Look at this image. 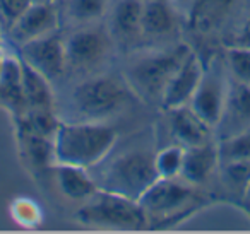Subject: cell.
<instances>
[{"label": "cell", "instance_id": "obj_1", "mask_svg": "<svg viewBox=\"0 0 250 234\" xmlns=\"http://www.w3.org/2000/svg\"><path fill=\"white\" fill-rule=\"evenodd\" d=\"M117 138V130L103 121H60L53 138L55 164L60 162L89 169L106 159Z\"/></svg>", "mask_w": 250, "mask_h": 234}, {"label": "cell", "instance_id": "obj_2", "mask_svg": "<svg viewBox=\"0 0 250 234\" xmlns=\"http://www.w3.org/2000/svg\"><path fill=\"white\" fill-rule=\"evenodd\" d=\"M192 53L187 43H177L168 50H158L137 57L125 69V82L134 94L147 101L160 99L168 82Z\"/></svg>", "mask_w": 250, "mask_h": 234}, {"label": "cell", "instance_id": "obj_3", "mask_svg": "<svg viewBox=\"0 0 250 234\" xmlns=\"http://www.w3.org/2000/svg\"><path fill=\"white\" fill-rule=\"evenodd\" d=\"M158 179L160 176L154 166L153 152L147 149H132L111 159L96 183L98 188L104 192L141 200Z\"/></svg>", "mask_w": 250, "mask_h": 234}, {"label": "cell", "instance_id": "obj_4", "mask_svg": "<svg viewBox=\"0 0 250 234\" xmlns=\"http://www.w3.org/2000/svg\"><path fill=\"white\" fill-rule=\"evenodd\" d=\"M134 99L129 84L117 77L98 76L83 80L72 91V106L84 120L103 121Z\"/></svg>", "mask_w": 250, "mask_h": 234}, {"label": "cell", "instance_id": "obj_5", "mask_svg": "<svg viewBox=\"0 0 250 234\" xmlns=\"http://www.w3.org/2000/svg\"><path fill=\"white\" fill-rule=\"evenodd\" d=\"M76 217L83 224L106 229H141L149 224L139 200L100 190L81 205Z\"/></svg>", "mask_w": 250, "mask_h": 234}, {"label": "cell", "instance_id": "obj_6", "mask_svg": "<svg viewBox=\"0 0 250 234\" xmlns=\"http://www.w3.org/2000/svg\"><path fill=\"white\" fill-rule=\"evenodd\" d=\"M197 200L199 193L194 185L187 181L178 183L177 178H160L141 196L139 203L149 220H168L177 219L182 212L190 210Z\"/></svg>", "mask_w": 250, "mask_h": 234}, {"label": "cell", "instance_id": "obj_7", "mask_svg": "<svg viewBox=\"0 0 250 234\" xmlns=\"http://www.w3.org/2000/svg\"><path fill=\"white\" fill-rule=\"evenodd\" d=\"M67 67L93 69L100 65L111 50V35L103 26H86L63 36Z\"/></svg>", "mask_w": 250, "mask_h": 234}, {"label": "cell", "instance_id": "obj_8", "mask_svg": "<svg viewBox=\"0 0 250 234\" xmlns=\"http://www.w3.org/2000/svg\"><path fill=\"white\" fill-rule=\"evenodd\" d=\"M229 82L226 80L225 76V67L218 62L212 60L209 67H204L202 72V79L199 82L197 89H195L194 96H192L188 106L206 121L212 128L219 121L223 113V106H225L226 94H228Z\"/></svg>", "mask_w": 250, "mask_h": 234}, {"label": "cell", "instance_id": "obj_9", "mask_svg": "<svg viewBox=\"0 0 250 234\" xmlns=\"http://www.w3.org/2000/svg\"><path fill=\"white\" fill-rule=\"evenodd\" d=\"M18 55L48 80L60 79L67 70L65 43L59 31L18 46Z\"/></svg>", "mask_w": 250, "mask_h": 234}, {"label": "cell", "instance_id": "obj_10", "mask_svg": "<svg viewBox=\"0 0 250 234\" xmlns=\"http://www.w3.org/2000/svg\"><path fill=\"white\" fill-rule=\"evenodd\" d=\"M60 11L57 4H31L22 16L9 28L11 39L18 46L59 31Z\"/></svg>", "mask_w": 250, "mask_h": 234}, {"label": "cell", "instance_id": "obj_11", "mask_svg": "<svg viewBox=\"0 0 250 234\" xmlns=\"http://www.w3.org/2000/svg\"><path fill=\"white\" fill-rule=\"evenodd\" d=\"M245 128H250V86L233 80L228 87L221 118L214 130L219 140H223Z\"/></svg>", "mask_w": 250, "mask_h": 234}, {"label": "cell", "instance_id": "obj_12", "mask_svg": "<svg viewBox=\"0 0 250 234\" xmlns=\"http://www.w3.org/2000/svg\"><path fill=\"white\" fill-rule=\"evenodd\" d=\"M202 72H204L202 60L199 58L197 53L192 52L168 82L167 89L161 96V104L167 110L187 106L194 96L195 89H197L199 82H201Z\"/></svg>", "mask_w": 250, "mask_h": 234}, {"label": "cell", "instance_id": "obj_13", "mask_svg": "<svg viewBox=\"0 0 250 234\" xmlns=\"http://www.w3.org/2000/svg\"><path fill=\"white\" fill-rule=\"evenodd\" d=\"M168 111H170L168 127L177 144L184 147H192V145H201L212 140L214 128L206 123L188 104Z\"/></svg>", "mask_w": 250, "mask_h": 234}, {"label": "cell", "instance_id": "obj_14", "mask_svg": "<svg viewBox=\"0 0 250 234\" xmlns=\"http://www.w3.org/2000/svg\"><path fill=\"white\" fill-rule=\"evenodd\" d=\"M0 103L14 118L28 111L22 91V62L19 55H5L0 70Z\"/></svg>", "mask_w": 250, "mask_h": 234}, {"label": "cell", "instance_id": "obj_15", "mask_svg": "<svg viewBox=\"0 0 250 234\" xmlns=\"http://www.w3.org/2000/svg\"><path fill=\"white\" fill-rule=\"evenodd\" d=\"M219 168L218 144L214 140L201 145L185 147L184 166H182L180 178L190 185H202L212 176Z\"/></svg>", "mask_w": 250, "mask_h": 234}, {"label": "cell", "instance_id": "obj_16", "mask_svg": "<svg viewBox=\"0 0 250 234\" xmlns=\"http://www.w3.org/2000/svg\"><path fill=\"white\" fill-rule=\"evenodd\" d=\"M55 181L63 196L74 202H86L98 192V183L89 176L86 168L72 164H55Z\"/></svg>", "mask_w": 250, "mask_h": 234}, {"label": "cell", "instance_id": "obj_17", "mask_svg": "<svg viewBox=\"0 0 250 234\" xmlns=\"http://www.w3.org/2000/svg\"><path fill=\"white\" fill-rule=\"evenodd\" d=\"M143 0H117L111 9L110 35L122 41H132L141 36L143 21Z\"/></svg>", "mask_w": 250, "mask_h": 234}, {"label": "cell", "instance_id": "obj_18", "mask_svg": "<svg viewBox=\"0 0 250 234\" xmlns=\"http://www.w3.org/2000/svg\"><path fill=\"white\" fill-rule=\"evenodd\" d=\"M22 91H24L28 110L53 111L55 96L52 91V80H48L43 74H40L26 62H22Z\"/></svg>", "mask_w": 250, "mask_h": 234}, {"label": "cell", "instance_id": "obj_19", "mask_svg": "<svg viewBox=\"0 0 250 234\" xmlns=\"http://www.w3.org/2000/svg\"><path fill=\"white\" fill-rule=\"evenodd\" d=\"M175 11L170 0H147L144 2L141 33L151 38H161L175 29Z\"/></svg>", "mask_w": 250, "mask_h": 234}, {"label": "cell", "instance_id": "obj_20", "mask_svg": "<svg viewBox=\"0 0 250 234\" xmlns=\"http://www.w3.org/2000/svg\"><path fill=\"white\" fill-rule=\"evenodd\" d=\"M18 140L21 144L22 154L28 157L29 164L33 168H48L55 162V154H53V138L43 137L31 132L19 130L18 128Z\"/></svg>", "mask_w": 250, "mask_h": 234}, {"label": "cell", "instance_id": "obj_21", "mask_svg": "<svg viewBox=\"0 0 250 234\" xmlns=\"http://www.w3.org/2000/svg\"><path fill=\"white\" fill-rule=\"evenodd\" d=\"M60 18L76 24H89L103 18L108 7V0H59L57 2Z\"/></svg>", "mask_w": 250, "mask_h": 234}, {"label": "cell", "instance_id": "obj_22", "mask_svg": "<svg viewBox=\"0 0 250 234\" xmlns=\"http://www.w3.org/2000/svg\"><path fill=\"white\" fill-rule=\"evenodd\" d=\"M221 179L231 193L245 196L250 185V161H229L219 162Z\"/></svg>", "mask_w": 250, "mask_h": 234}, {"label": "cell", "instance_id": "obj_23", "mask_svg": "<svg viewBox=\"0 0 250 234\" xmlns=\"http://www.w3.org/2000/svg\"><path fill=\"white\" fill-rule=\"evenodd\" d=\"M184 156L185 147L180 144L168 145V147L161 149L160 152L154 154V166L160 178L171 179L178 178L182 173V166H184Z\"/></svg>", "mask_w": 250, "mask_h": 234}, {"label": "cell", "instance_id": "obj_24", "mask_svg": "<svg viewBox=\"0 0 250 234\" xmlns=\"http://www.w3.org/2000/svg\"><path fill=\"white\" fill-rule=\"evenodd\" d=\"M219 162L250 161V128L219 140Z\"/></svg>", "mask_w": 250, "mask_h": 234}, {"label": "cell", "instance_id": "obj_25", "mask_svg": "<svg viewBox=\"0 0 250 234\" xmlns=\"http://www.w3.org/2000/svg\"><path fill=\"white\" fill-rule=\"evenodd\" d=\"M226 65L233 80L250 86V46H231L226 52Z\"/></svg>", "mask_w": 250, "mask_h": 234}, {"label": "cell", "instance_id": "obj_26", "mask_svg": "<svg viewBox=\"0 0 250 234\" xmlns=\"http://www.w3.org/2000/svg\"><path fill=\"white\" fill-rule=\"evenodd\" d=\"M31 4V0H0V26L9 31Z\"/></svg>", "mask_w": 250, "mask_h": 234}, {"label": "cell", "instance_id": "obj_27", "mask_svg": "<svg viewBox=\"0 0 250 234\" xmlns=\"http://www.w3.org/2000/svg\"><path fill=\"white\" fill-rule=\"evenodd\" d=\"M33 4H57L59 0H31Z\"/></svg>", "mask_w": 250, "mask_h": 234}, {"label": "cell", "instance_id": "obj_28", "mask_svg": "<svg viewBox=\"0 0 250 234\" xmlns=\"http://www.w3.org/2000/svg\"><path fill=\"white\" fill-rule=\"evenodd\" d=\"M4 57H5V53L2 52V48H0V70H2V63H4Z\"/></svg>", "mask_w": 250, "mask_h": 234}, {"label": "cell", "instance_id": "obj_29", "mask_svg": "<svg viewBox=\"0 0 250 234\" xmlns=\"http://www.w3.org/2000/svg\"><path fill=\"white\" fill-rule=\"evenodd\" d=\"M245 198L250 202V185H249V188H247V193H245Z\"/></svg>", "mask_w": 250, "mask_h": 234}, {"label": "cell", "instance_id": "obj_30", "mask_svg": "<svg viewBox=\"0 0 250 234\" xmlns=\"http://www.w3.org/2000/svg\"><path fill=\"white\" fill-rule=\"evenodd\" d=\"M2 41H4V36H2V26H0V46H2Z\"/></svg>", "mask_w": 250, "mask_h": 234}]
</instances>
